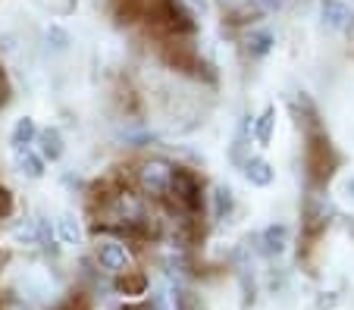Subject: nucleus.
Returning <instances> with one entry per match:
<instances>
[{
	"instance_id": "f257e3e1",
	"label": "nucleus",
	"mask_w": 354,
	"mask_h": 310,
	"mask_svg": "<svg viewBox=\"0 0 354 310\" xmlns=\"http://www.w3.org/2000/svg\"><path fill=\"white\" fill-rule=\"evenodd\" d=\"M16 295H19L26 304L57 307V295H60V289H57L54 276H50L47 270H41V267H28V270L19 276V282H16Z\"/></svg>"
},
{
	"instance_id": "f03ea898",
	"label": "nucleus",
	"mask_w": 354,
	"mask_h": 310,
	"mask_svg": "<svg viewBox=\"0 0 354 310\" xmlns=\"http://www.w3.org/2000/svg\"><path fill=\"white\" fill-rule=\"evenodd\" d=\"M335 163H339V157H335L329 138L323 135L317 126H310V135H308V173H310V179H314L317 185L329 182Z\"/></svg>"
},
{
	"instance_id": "7ed1b4c3",
	"label": "nucleus",
	"mask_w": 354,
	"mask_h": 310,
	"mask_svg": "<svg viewBox=\"0 0 354 310\" xmlns=\"http://www.w3.org/2000/svg\"><path fill=\"white\" fill-rule=\"evenodd\" d=\"M173 173L176 166L169 160H160V157H151L138 166V185L145 195L151 197H163L169 195V185H173Z\"/></svg>"
},
{
	"instance_id": "20e7f679",
	"label": "nucleus",
	"mask_w": 354,
	"mask_h": 310,
	"mask_svg": "<svg viewBox=\"0 0 354 310\" xmlns=\"http://www.w3.org/2000/svg\"><path fill=\"white\" fill-rule=\"evenodd\" d=\"M94 260H97V267L113 273V276H122V273L132 270V251L126 248V242L110 238V235L94 242Z\"/></svg>"
},
{
	"instance_id": "39448f33",
	"label": "nucleus",
	"mask_w": 354,
	"mask_h": 310,
	"mask_svg": "<svg viewBox=\"0 0 354 310\" xmlns=\"http://www.w3.org/2000/svg\"><path fill=\"white\" fill-rule=\"evenodd\" d=\"M169 195H173L176 204H179L182 210H188V213H194V210L201 207V182L194 179V173H188V169L176 166L173 185H169Z\"/></svg>"
},
{
	"instance_id": "423d86ee",
	"label": "nucleus",
	"mask_w": 354,
	"mask_h": 310,
	"mask_svg": "<svg viewBox=\"0 0 354 310\" xmlns=\"http://www.w3.org/2000/svg\"><path fill=\"white\" fill-rule=\"evenodd\" d=\"M323 22H326L329 28H335V32H345L348 26H351V10L342 3V0H323Z\"/></svg>"
},
{
	"instance_id": "0eeeda50",
	"label": "nucleus",
	"mask_w": 354,
	"mask_h": 310,
	"mask_svg": "<svg viewBox=\"0 0 354 310\" xmlns=\"http://www.w3.org/2000/svg\"><path fill=\"white\" fill-rule=\"evenodd\" d=\"M13 160H16V169L22 175H28V179H41L44 175V160L32 148H13Z\"/></svg>"
},
{
	"instance_id": "6e6552de",
	"label": "nucleus",
	"mask_w": 354,
	"mask_h": 310,
	"mask_svg": "<svg viewBox=\"0 0 354 310\" xmlns=\"http://www.w3.org/2000/svg\"><path fill=\"white\" fill-rule=\"evenodd\" d=\"M54 235L60 238L63 244H82V226L73 213H60L54 220Z\"/></svg>"
},
{
	"instance_id": "1a4fd4ad",
	"label": "nucleus",
	"mask_w": 354,
	"mask_h": 310,
	"mask_svg": "<svg viewBox=\"0 0 354 310\" xmlns=\"http://www.w3.org/2000/svg\"><path fill=\"white\" fill-rule=\"evenodd\" d=\"M245 175L251 185H270L273 182V166H270L267 160H261V157H248L245 160Z\"/></svg>"
},
{
	"instance_id": "9d476101",
	"label": "nucleus",
	"mask_w": 354,
	"mask_h": 310,
	"mask_svg": "<svg viewBox=\"0 0 354 310\" xmlns=\"http://www.w3.org/2000/svg\"><path fill=\"white\" fill-rule=\"evenodd\" d=\"M261 244H263V254H282L288 244V226H270L267 232L261 235Z\"/></svg>"
},
{
	"instance_id": "9b49d317",
	"label": "nucleus",
	"mask_w": 354,
	"mask_h": 310,
	"mask_svg": "<svg viewBox=\"0 0 354 310\" xmlns=\"http://www.w3.org/2000/svg\"><path fill=\"white\" fill-rule=\"evenodd\" d=\"M38 144H41V160H57V157L63 154V138L57 128L38 132Z\"/></svg>"
},
{
	"instance_id": "f8f14e48",
	"label": "nucleus",
	"mask_w": 354,
	"mask_h": 310,
	"mask_svg": "<svg viewBox=\"0 0 354 310\" xmlns=\"http://www.w3.org/2000/svg\"><path fill=\"white\" fill-rule=\"evenodd\" d=\"M35 142H38V126L32 116H22L13 128V148H32Z\"/></svg>"
},
{
	"instance_id": "ddd939ff",
	"label": "nucleus",
	"mask_w": 354,
	"mask_h": 310,
	"mask_svg": "<svg viewBox=\"0 0 354 310\" xmlns=\"http://www.w3.org/2000/svg\"><path fill=\"white\" fill-rule=\"evenodd\" d=\"M116 291H122V295L135 298V295H145L147 291V276L138 270H129L120 276V282H116Z\"/></svg>"
},
{
	"instance_id": "4468645a",
	"label": "nucleus",
	"mask_w": 354,
	"mask_h": 310,
	"mask_svg": "<svg viewBox=\"0 0 354 310\" xmlns=\"http://www.w3.org/2000/svg\"><path fill=\"white\" fill-rule=\"evenodd\" d=\"M273 126H276V110L273 107H267L261 113V119H254V138H257V144H270V138H273Z\"/></svg>"
},
{
	"instance_id": "2eb2a0df",
	"label": "nucleus",
	"mask_w": 354,
	"mask_h": 310,
	"mask_svg": "<svg viewBox=\"0 0 354 310\" xmlns=\"http://www.w3.org/2000/svg\"><path fill=\"white\" fill-rule=\"evenodd\" d=\"M270 48H273V35L270 32H251L248 35V54L251 57H263V54H270Z\"/></svg>"
},
{
	"instance_id": "dca6fc26",
	"label": "nucleus",
	"mask_w": 354,
	"mask_h": 310,
	"mask_svg": "<svg viewBox=\"0 0 354 310\" xmlns=\"http://www.w3.org/2000/svg\"><path fill=\"white\" fill-rule=\"evenodd\" d=\"M44 38H47V41H54V48H57V50H66V48H69V35H66V28H60V26H47Z\"/></svg>"
},
{
	"instance_id": "f3484780",
	"label": "nucleus",
	"mask_w": 354,
	"mask_h": 310,
	"mask_svg": "<svg viewBox=\"0 0 354 310\" xmlns=\"http://www.w3.org/2000/svg\"><path fill=\"white\" fill-rule=\"evenodd\" d=\"M214 201H216V216L229 213V210H232V191H229V188H216Z\"/></svg>"
},
{
	"instance_id": "a211bd4d",
	"label": "nucleus",
	"mask_w": 354,
	"mask_h": 310,
	"mask_svg": "<svg viewBox=\"0 0 354 310\" xmlns=\"http://www.w3.org/2000/svg\"><path fill=\"white\" fill-rule=\"evenodd\" d=\"M248 7H254V10H263V13H270V10H279V7H282V0H248Z\"/></svg>"
},
{
	"instance_id": "6ab92c4d",
	"label": "nucleus",
	"mask_w": 354,
	"mask_h": 310,
	"mask_svg": "<svg viewBox=\"0 0 354 310\" xmlns=\"http://www.w3.org/2000/svg\"><path fill=\"white\" fill-rule=\"evenodd\" d=\"M7 210H10V195L0 188V213H7Z\"/></svg>"
},
{
	"instance_id": "aec40b11",
	"label": "nucleus",
	"mask_w": 354,
	"mask_h": 310,
	"mask_svg": "<svg viewBox=\"0 0 354 310\" xmlns=\"http://www.w3.org/2000/svg\"><path fill=\"white\" fill-rule=\"evenodd\" d=\"M348 191H354V182H348Z\"/></svg>"
},
{
	"instance_id": "412c9836",
	"label": "nucleus",
	"mask_w": 354,
	"mask_h": 310,
	"mask_svg": "<svg viewBox=\"0 0 354 310\" xmlns=\"http://www.w3.org/2000/svg\"><path fill=\"white\" fill-rule=\"evenodd\" d=\"M0 97H3V81H0Z\"/></svg>"
}]
</instances>
